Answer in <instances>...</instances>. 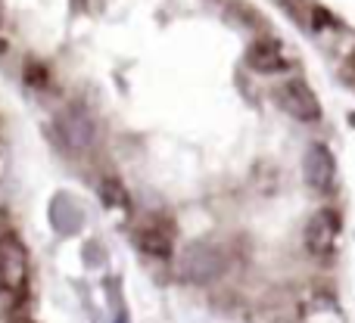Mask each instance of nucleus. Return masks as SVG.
Masks as SVG:
<instances>
[{"instance_id": "f03ea898", "label": "nucleus", "mask_w": 355, "mask_h": 323, "mask_svg": "<svg viewBox=\"0 0 355 323\" xmlns=\"http://www.w3.org/2000/svg\"><path fill=\"white\" fill-rule=\"evenodd\" d=\"M277 103L296 122H318L321 118V103L306 81H287V84H281Z\"/></svg>"}, {"instance_id": "1a4fd4ad", "label": "nucleus", "mask_w": 355, "mask_h": 323, "mask_svg": "<svg viewBox=\"0 0 355 323\" xmlns=\"http://www.w3.org/2000/svg\"><path fill=\"white\" fill-rule=\"evenodd\" d=\"M346 72H349V78L355 81V53L349 56V62H346Z\"/></svg>"}, {"instance_id": "0eeeda50", "label": "nucleus", "mask_w": 355, "mask_h": 323, "mask_svg": "<svg viewBox=\"0 0 355 323\" xmlns=\"http://www.w3.org/2000/svg\"><path fill=\"white\" fill-rule=\"evenodd\" d=\"M246 62H250V68L259 75H275L287 66L284 50L277 41H252L250 50H246Z\"/></svg>"}, {"instance_id": "20e7f679", "label": "nucleus", "mask_w": 355, "mask_h": 323, "mask_svg": "<svg viewBox=\"0 0 355 323\" xmlns=\"http://www.w3.org/2000/svg\"><path fill=\"white\" fill-rule=\"evenodd\" d=\"M302 171H306V181L312 190L327 193V190L337 183V159L324 143H312L302 156Z\"/></svg>"}, {"instance_id": "39448f33", "label": "nucleus", "mask_w": 355, "mask_h": 323, "mask_svg": "<svg viewBox=\"0 0 355 323\" xmlns=\"http://www.w3.org/2000/svg\"><path fill=\"white\" fill-rule=\"evenodd\" d=\"M340 237V214L334 208H318L306 224V246L312 255H327L334 252Z\"/></svg>"}, {"instance_id": "7ed1b4c3", "label": "nucleus", "mask_w": 355, "mask_h": 323, "mask_svg": "<svg viewBox=\"0 0 355 323\" xmlns=\"http://www.w3.org/2000/svg\"><path fill=\"white\" fill-rule=\"evenodd\" d=\"M225 268V255L215 246H190L181 255V277L193 283H209L212 277L221 274Z\"/></svg>"}, {"instance_id": "423d86ee", "label": "nucleus", "mask_w": 355, "mask_h": 323, "mask_svg": "<svg viewBox=\"0 0 355 323\" xmlns=\"http://www.w3.org/2000/svg\"><path fill=\"white\" fill-rule=\"evenodd\" d=\"M135 239L141 246V252L153 258H168L175 252V230L166 218H147L135 230Z\"/></svg>"}, {"instance_id": "6e6552de", "label": "nucleus", "mask_w": 355, "mask_h": 323, "mask_svg": "<svg viewBox=\"0 0 355 323\" xmlns=\"http://www.w3.org/2000/svg\"><path fill=\"white\" fill-rule=\"evenodd\" d=\"M100 196H103V205H110V208H128V193H125V187L116 177L100 181Z\"/></svg>"}, {"instance_id": "f257e3e1", "label": "nucleus", "mask_w": 355, "mask_h": 323, "mask_svg": "<svg viewBox=\"0 0 355 323\" xmlns=\"http://www.w3.org/2000/svg\"><path fill=\"white\" fill-rule=\"evenodd\" d=\"M0 289L16 299L28 289V252L16 233L0 237Z\"/></svg>"}]
</instances>
